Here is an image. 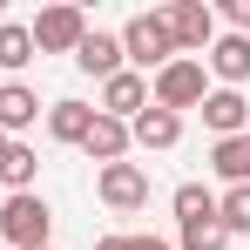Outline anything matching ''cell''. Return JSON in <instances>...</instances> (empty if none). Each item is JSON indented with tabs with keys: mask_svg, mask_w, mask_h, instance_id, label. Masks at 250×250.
<instances>
[{
	"mask_svg": "<svg viewBox=\"0 0 250 250\" xmlns=\"http://www.w3.org/2000/svg\"><path fill=\"white\" fill-rule=\"evenodd\" d=\"M0 203H7V189H0Z\"/></svg>",
	"mask_w": 250,
	"mask_h": 250,
	"instance_id": "cell-25",
	"label": "cell"
},
{
	"mask_svg": "<svg viewBox=\"0 0 250 250\" xmlns=\"http://www.w3.org/2000/svg\"><path fill=\"white\" fill-rule=\"evenodd\" d=\"M82 149H88V163H128V149H135V142H128V122H115V115H102V108H95V122H88V135H82Z\"/></svg>",
	"mask_w": 250,
	"mask_h": 250,
	"instance_id": "cell-10",
	"label": "cell"
},
{
	"mask_svg": "<svg viewBox=\"0 0 250 250\" xmlns=\"http://www.w3.org/2000/svg\"><path fill=\"white\" fill-rule=\"evenodd\" d=\"M115 41H122V61L142 75V82L163 75L169 61H176V41H169V27H163V7H156V14H128Z\"/></svg>",
	"mask_w": 250,
	"mask_h": 250,
	"instance_id": "cell-1",
	"label": "cell"
},
{
	"mask_svg": "<svg viewBox=\"0 0 250 250\" xmlns=\"http://www.w3.org/2000/svg\"><path fill=\"white\" fill-rule=\"evenodd\" d=\"M88 122H95V108L75 102V95H68V102H47V135H54V142H75V149H82Z\"/></svg>",
	"mask_w": 250,
	"mask_h": 250,
	"instance_id": "cell-16",
	"label": "cell"
},
{
	"mask_svg": "<svg viewBox=\"0 0 250 250\" xmlns=\"http://www.w3.org/2000/svg\"><path fill=\"white\" fill-rule=\"evenodd\" d=\"M27 34H34V54H75L82 34H88V14L61 0V7H41V14L27 21Z\"/></svg>",
	"mask_w": 250,
	"mask_h": 250,
	"instance_id": "cell-5",
	"label": "cell"
},
{
	"mask_svg": "<svg viewBox=\"0 0 250 250\" xmlns=\"http://www.w3.org/2000/svg\"><path fill=\"white\" fill-rule=\"evenodd\" d=\"M47 250H54V244H47Z\"/></svg>",
	"mask_w": 250,
	"mask_h": 250,
	"instance_id": "cell-26",
	"label": "cell"
},
{
	"mask_svg": "<svg viewBox=\"0 0 250 250\" xmlns=\"http://www.w3.org/2000/svg\"><path fill=\"white\" fill-rule=\"evenodd\" d=\"M169 203H176V223H209V216H216V189H203V183H183Z\"/></svg>",
	"mask_w": 250,
	"mask_h": 250,
	"instance_id": "cell-18",
	"label": "cell"
},
{
	"mask_svg": "<svg viewBox=\"0 0 250 250\" xmlns=\"http://www.w3.org/2000/svg\"><path fill=\"white\" fill-rule=\"evenodd\" d=\"M47 237H54V209H47L41 189L0 203V244H14V250H47Z\"/></svg>",
	"mask_w": 250,
	"mask_h": 250,
	"instance_id": "cell-3",
	"label": "cell"
},
{
	"mask_svg": "<svg viewBox=\"0 0 250 250\" xmlns=\"http://www.w3.org/2000/svg\"><path fill=\"white\" fill-rule=\"evenodd\" d=\"M128 142H135V149H176V142H183V115H169V108H142V115L128 122Z\"/></svg>",
	"mask_w": 250,
	"mask_h": 250,
	"instance_id": "cell-13",
	"label": "cell"
},
{
	"mask_svg": "<svg viewBox=\"0 0 250 250\" xmlns=\"http://www.w3.org/2000/svg\"><path fill=\"white\" fill-rule=\"evenodd\" d=\"M128 250H176L169 237H128Z\"/></svg>",
	"mask_w": 250,
	"mask_h": 250,
	"instance_id": "cell-22",
	"label": "cell"
},
{
	"mask_svg": "<svg viewBox=\"0 0 250 250\" xmlns=\"http://www.w3.org/2000/svg\"><path fill=\"white\" fill-rule=\"evenodd\" d=\"M163 27H169V41H176V54L203 61L209 41H216V7H209V0H169V7H163Z\"/></svg>",
	"mask_w": 250,
	"mask_h": 250,
	"instance_id": "cell-4",
	"label": "cell"
},
{
	"mask_svg": "<svg viewBox=\"0 0 250 250\" xmlns=\"http://www.w3.org/2000/svg\"><path fill=\"white\" fill-rule=\"evenodd\" d=\"M34 176H41V156H34L27 142H7V149H0V189H7V196H27Z\"/></svg>",
	"mask_w": 250,
	"mask_h": 250,
	"instance_id": "cell-14",
	"label": "cell"
},
{
	"mask_svg": "<svg viewBox=\"0 0 250 250\" xmlns=\"http://www.w3.org/2000/svg\"><path fill=\"white\" fill-rule=\"evenodd\" d=\"M223 21H230V34H250V0H223Z\"/></svg>",
	"mask_w": 250,
	"mask_h": 250,
	"instance_id": "cell-21",
	"label": "cell"
},
{
	"mask_svg": "<svg viewBox=\"0 0 250 250\" xmlns=\"http://www.w3.org/2000/svg\"><path fill=\"white\" fill-rule=\"evenodd\" d=\"M149 108V82L135 75V68H122V75H108L102 82V115H115V122H135Z\"/></svg>",
	"mask_w": 250,
	"mask_h": 250,
	"instance_id": "cell-9",
	"label": "cell"
},
{
	"mask_svg": "<svg viewBox=\"0 0 250 250\" xmlns=\"http://www.w3.org/2000/svg\"><path fill=\"white\" fill-rule=\"evenodd\" d=\"M203 128L223 142V135H244L250 128V102H244V88H209L203 95Z\"/></svg>",
	"mask_w": 250,
	"mask_h": 250,
	"instance_id": "cell-7",
	"label": "cell"
},
{
	"mask_svg": "<svg viewBox=\"0 0 250 250\" xmlns=\"http://www.w3.org/2000/svg\"><path fill=\"white\" fill-rule=\"evenodd\" d=\"M95 196L115 209V216H135V209L149 203V169L142 163H108L102 176H95Z\"/></svg>",
	"mask_w": 250,
	"mask_h": 250,
	"instance_id": "cell-6",
	"label": "cell"
},
{
	"mask_svg": "<svg viewBox=\"0 0 250 250\" xmlns=\"http://www.w3.org/2000/svg\"><path fill=\"white\" fill-rule=\"evenodd\" d=\"M95 250H128V237H102V244H95Z\"/></svg>",
	"mask_w": 250,
	"mask_h": 250,
	"instance_id": "cell-23",
	"label": "cell"
},
{
	"mask_svg": "<svg viewBox=\"0 0 250 250\" xmlns=\"http://www.w3.org/2000/svg\"><path fill=\"white\" fill-rule=\"evenodd\" d=\"M176 250H230V230L209 216V223H183L176 230Z\"/></svg>",
	"mask_w": 250,
	"mask_h": 250,
	"instance_id": "cell-20",
	"label": "cell"
},
{
	"mask_svg": "<svg viewBox=\"0 0 250 250\" xmlns=\"http://www.w3.org/2000/svg\"><path fill=\"white\" fill-rule=\"evenodd\" d=\"M209 169H216L230 189H244V183H250V128H244V135H223V142L209 149Z\"/></svg>",
	"mask_w": 250,
	"mask_h": 250,
	"instance_id": "cell-15",
	"label": "cell"
},
{
	"mask_svg": "<svg viewBox=\"0 0 250 250\" xmlns=\"http://www.w3.org/2000/svg\"><path fill=\"white\" fill-rule=\"evenodd\" d=\"M0 149H7V135H0Z\"/></svg>",
	"mask_w": 250,
	"mask_h": 250,
	"instance_id": "cell-24",
	"label": "cell"
},
{
	"mask_svg": "<svg viewBox=\"0 0 250 250\" xmlns=\"http://www.w3.org/2000/svg\"><path fill=\"white\" fill-rule=\"evenodd\" d=\"M75 68H82V75H95V82L122 75V41H115V34H102V27H88L82 47H75Z\"/></svg>",
	"mask_w": 250,
	"mask_h": 250,
	"instance_id": "cell-12",
	"label": "cell"
},
{
	"mask_svg": "<svg viewBox=\"0 0 250 250\" xmlns=\"http://www.w3.org/2000/svg\"><path fill=\"white\" fill-rule=\"evenodd\" d=\"M34 122H41V95L27 82H0V135L21 142V128H34Z\"/></svg>",
	"mask_w": 250,
	"mask_h": 250,
	"instance_id": "cell-11",
	"label": "cell"
},
{
	"mask_svg": "<svg viewBox=\"0 0 250 250\" xmlns=\"http://www.w3.org/2000/svg\"><path fill=\"white\" fill-rule=\"evenodd\" d=\"M203 95H209V68L189 61V54H176L163 75H149V108L183 115V108H203Z\"/></svg>",
	"mask_w": 250,
	"mask_h": 250,
	"instance_id": "cell-2",
	"label": "cell"
},
{
	"mask_svg": "<svg viewBox=\"0 0 250 250\" xmlns=\"http://www.w3.org/2000/svg\"><path fill=\"white\" fill-rule=\"evenodd\" d=\"M216 223H223L230 237H250V183H244V189H223V196H216Z\"/></svg>",
	"mask_w": 250,
	"mask_h": 250,
	"instance_id": "cell-19",
	"label": "cell"
},
{
	"mask_svg": "<svg viewBox=\"0 0 250 250\" xmlns=\"http://www.w3.org/2000/svg\"><path fill=\"white\" fill-rule=\"evenodd\" d=\"M27 61H34V34H27L21 21H0V68H7V75H21Z\"/></svg>",
	"mask_w": 250,
	"mask_h": 250,
	"instance_id": "cell-17",
	"label": "cell"
},
{
	"mask_svg": "<svg viewBox=\"0 0 250 250\" xmlns=\"http://www.w3.org/2000/svg\"><path fill=\"white\" fill-rule=\"evenodd\" d=\"M203 68H209L223 88H244V82H250V34H216L209 54H203Z\"/></svg>",
	"mask_w": 250,
	"mask_h": 250,
	"instance_id": "cell-8",
	"label": "cell"
}]
</instances>
